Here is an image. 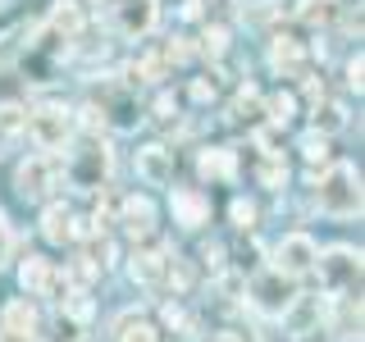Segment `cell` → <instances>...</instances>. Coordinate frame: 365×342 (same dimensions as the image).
I'll use <instances>...</instances> for the list:
<instances>
[{
	"label": "cell",
	"instance_id": "cell-1",
	"mask_svg": "<svg viewBox=\"0 0 365 342\" xmlns=\"http://www.w3.org/2000/svg\"><path fill=\"white\" fill-rule=\"evenodd\" d=\"M55 169L73 192H106L114 178V151L110 137H73L64 155H55Z\"/></svg>",
	"mask_w": 365,
	"mask_h": 342
},
{
	"label": "cell",
	"instance_id": "cell-2",
	"mask_svg": "<svg viewBox=\"0 0 365 342\" xmlns=\"http://www.w3.org/2000/svg\"><path fill=\"white\" fill-rule=\"evenodd\" d=\"M311 182V205L324 219H361V169L351 160H334Z\"/></svg>",
	"mask_w": 365,
	"mask_h": 342
},
{
	"label": "cell",
	"instance_id": "cell-3",
	"mask_svg": "<svg viewBox=\"0 0 365 342\" xmlns=\"http://www.w3.org/2000/svg\"><path fill=\"white\" fill-rule=\"evenodd\" d=\"M23 137L37 146V155H64V146L73 142V105L55 96L28 100V119H23Z\"/></svg>",
	"mask_w": 365,
	"mask_h": 342
},
{
	"label": "cell",
	"instance_id": "cell-4",
	"mask_svg": "<svg viewBox=\"0 0 365 342\" xmlns=\"http://www.w3.org/2000/svg\"><path fill=\"white\" fill-rule=\"evenodd\" d=\"M311 279L319 283V292L329 301H361V247L351 242H334V247H319Z\"/></svg>",
	"mask_w": 365,
	"mask_h": 342
},
{
	"label": "cell",
	"instance_id": "cell-5",
	"mask_svg": "<svg viewBox=\"0 0 365 342\" xmlns=\"http://www.w3.org/2000/svg\"><path fill=\"white\" fill-rule=\"evenodd\" d=\"M297 292H302V283H292V279H283L279 269H256V274H247V283H242V301H247V311H256L260 319H274L279 324L283 311L297 301Z\"/></svg>",
	"mask_w": 365,
	"mask_h": 342
},
{
	"label": "cell",
	"instance_id": "cell-6",
	"mask_svg": "<svg viewBox=\"0 0 365 342\" xmlns=\"http://www.w3.org/2000/svg\"><path fill=\"white\" fill-rule=\"evenodd\" d=\"M315 256H319V242L306 233V228H292V233H283L279 242L269 247V269H279L283 279L302 283V279H311Z\"/></svg>",
	"mask_w": 365,
	"mask_h": 342
},
{
	"label": "cell",
	"instance_id": "cell-7",
	"mask_svg": "<svg viewBox=\"0 0 365 342\" xmlns=\"http://www.w3.org/2000/svg\"><path fill=\"white\" fill-rule=\"evenodd\" d=\"M60 187V169H55V155H23L14 165V197L28 205H46L51 192Z\"/></svg>",
	"mask_w": 365,
	"mask_h": 342
},
{
	"label": "cell",
	"instance_id": "cell-8",
	"mask_svg": "<svg viewBox=\"0 0 365 342\" xmlns=\"http://www.w3.org/2000/svg\"><path fill=\"white\" fill-rule=\"evenodd\" d=\"M114 228H119L128 242L142 247L146 237H155L160 228V205L151 192H128V197H119V205H114Z\"/></svg>",
	"mask_w": 365,
	"mask_h": 342
},
{
	"label": "cell",
	"instance_id": "cell-9",
	"mask_svg": "<svg viewBox=\"0 0 365 342\" xmlns=\"http://www.w3.org/2000/svg\"><path fill=\"white\" fill-rule=\"evenodd\" d=\"M110 28L119 41H146L160 28V0H114Z\"/></svg>",
	"mask_w": 365,
	"mask_h": 342
},
{
	"label": "cell",
	"instance_id": "cell-10",
	"mask_svg": "<svg viewBox=\"0 0 365 342\" xmlns=\"http://www.w3.org/2000/svg\"><path fill=\"white\" fill-rule=\"evenodd\" d=\"M265 64L274 68V78L302 83V78L311 73V51H306V41L292 37V32H269V41H265Z\"/></svg>",
	"mask_w": 365,
	"mask_h": 342
},
{
	"label": "cell",
	"instance_id": "cell-11",
	"mask_svg": "<svg viewBox=\"0 0 365 342\" xmlns=\"http://www.w3.org/2000/svg\"><path fill=\"white\" fill-rule=\"evenodd\" d=\"M64 288V279H60V265L55 260H46V256H23L19 260V296H28V301H55Z\"/></svg>",
	"mask_w": 365,
	"mask_h": 342
},
{
	"label": "cell",
	"instance_id": "cell-12",
	"mask_svg": "<svg viewBox=\"0 0 365 342\" xmlns=\"http://www.w3.org/2000/svg\"><path fill=\"white\" fill-rule=\"evenodd\" d=\"M133 169H137V182H142V187L169 192V187H174V169H178L174 146H165V142L137 146V151H133Z\"/></svg>",
	"mask_w": 365,
	"mask_h": 342
},
{
	"label": "cell",
	"instance_id": "cell-13",
	"mask_svg": "<svg viewBox=\"0 0 365 342\" xmlns=\"http://www.w3.org/2000/svg\"><path fill=\"white\" fill-rule=\"evenodd\" d=\"M279 324H283V338L306 342L311 333L324 328V296H319V292H297V301L283 311Z\"/></svg>",
	"mask_w": 365,
	"mask_h": 342
},
{
	"label": "cell",
	"instance_id": "cell-14",
	"mask_svg": "<svg viewBox=\"0 0 365 342\" xmlns=\"http://www.w3.org/2000/svg\"><path fill=\"white\" fill-rule=\"evenodd\" d=\"M169 214H174V224L182 233H201L205 224H210V192L201 187H169Z\"/></svg>",
	"mask_w": 365,
	"mask_h": 342
},
{
	"label": "cell",
	"instance_id": "cell-15",
	"mask_svg": "<svg viewBox=\"0 0 365 342\" xmlns=\"http://www.w3.org/2000/svg\"><path fill=\"white\" fill-rule=\"evenodd\" d=\"M106 342H165V328L155 324L146 311H137V306H128V311H119L110 319V333Z\"/></svg>",
	"mask_w": 365,
	"mask_h": 342
},
{
	"label": "cell",
	"instance_id": "cell-16",
	"mask_svg": "<svg viewBox=\"0 0 365 342\" xmlns=\"http://www.w3.org/2000/svg\"><path fill=\"white\" fill-rule=\"evenodd\" d=\"M228 123H233V128H247V137H256L265 128V91L256 83L237 87V96L228 100Z\"/></svg>",
	"mask_w": 365,
	"mask_h": 342
},
{
	"label": "cell",
	"instance_id": "cell-17",
	"mask_svg": "<svg viewBox=\"0 0 365 342\" xmlns=\"http://www.w3.org/2000/svg\"><path fill=\"white\" fill-rule=\"evenodd\" d=\"M123 269H128V279L137 283V288H160L165 283V269H169V256L165 251H151V247H133L128 260H123Z\"/></svg>",
	"mask_w": 365,
	"mask_h": 342
},
{
	"label": "cell",
	"instance_id": "cell-18",
	"mask_svg": "<svg viewBox=\"0 0 365 342\" xmlns=\"http://www.w3.org/2000/svg\"><path fill=\"white\" fill-rule=\"evenodd\" d=\"M41 23H46V28H55L64 41L78 46V41H83V32H87V23H91V9L83 5V0H55L51 14H46Z\"/></svg>",
	"mask_w": 365,
	"mask_h": 342
},
{
	"label": "cell",
	"instance_id": "cell-19",
	"mask_svg": "<svg viewBox=\"0 0 365 342\" xmlns=\"http://www.w3.org/2000/svg\"><path fill=\"white\" fill-rule=\"evenodd\" d=\"M306 114H311V133L329 137V142L351 128V110H347V100H338V96H319Z\"/></svg>",
	"mask_w": 365,
	"mask_h": 342
},
{
	"label": "cell",
	"instance_id": "cell-20",
	"mask_svg": "<svg viewBox=\"0 0 365 342\" xmlns=\"http://www.w3.org/2000/svg\"><path fill=\"white\" fill-rule=\"evenodd\" d=\"M41 237L51 247H73V210L60 197H51L41 205Z\"/></svg>",
	"mask_w": 365,
	"mask_h": 342
},
{
	"label": "cell",
	"instance_id": "cell-21",
	"mask_svg": "<svg viewBox=\"0 0 365 342\" xmlns=\"http://www.w3.org/2000/svg\"><path fill=\"white\" fill-rule=\"evenodd\" d=\"M41 342H91V324H78V319H68L64 311H46L41 315Z\"/></svg>",
	"mask_w": 365,
	"mask_h": 342
},
{
	"label": "cell",
	"instance_id": "cell-22",
	"mask_svg": "<svg viewBox=\"0 0 365 342\" xmlns=\"http://www.w3.org/2000/svg\"><path fill=\"white\" fill-rule=\"evenodd\" d=\"M41 306L28 301V296H9L0 306V328H19V333H41Z\"/></svg>",
	"mask_w": 365,
	"mask_h": 342
},
{
	"label": "cell",
	"instance_id": "cell-23",
	"mask_svg": "<svg viewBox=\"0 0 365 342\" xmlns=\"http://www.w3.org/2000/svg\"><path fill=\"white\" fill-rule=\"evenodd\" d=\"M197 174H201L205 182H237L233 151H228V146H201V155H197Z\"/></svg>",
	"mask_w": 365,
	"mask_h": 342
},
{
	"label": "cell",
	"instance_id": "cell-24",
	"mask_svg": "<svg viewBox=\"0 0 365 342\" xmlns=\"http://www.w3.org/2000/svg\"><path fill=\"white\" fill-rule=\"evenodd\" d=\"M302 114V100H297L292 87H279V91H265V128H288V123Z\"/></svg>",
	"mask_w": 365,
	"mask_h": 342
},
{
	"label": "cell",
	"instance_id": "cell-25",
	"mask_svg": "<svg viewBox=\"0 0 365 342\" xmlns=\"http://www.w3.org/2000/svg\"><path fill=\"white\" fill-rule=\"evenodd\" d=\"M297 155L306 160V178H315L319 169H329V165H334V142L306 128L302 137H297Z\"/></svg>",
	"mask_w": 365,
	"mask_h": 342
},
{
	"label": "cell",
	"instance_id": "cell-26",
	"mask_svg": "<svg viewBox=\"0 0 365 342\" xmlns=\"http://www.w3.org/2000/svg\"><path fill=\"white\" fill-rule=\"evenodd\" d=\"M279 19H283L279 0H247V5H237V23H247V28H256V32H269Z\"/></svg>",
	"mask_w": 365,
	"mask_h": 342
},
{
	"label": "cell",
	"instance_id": "cell-27",
	"mask_svg": "<svg viewBox=\"0 0 365 342\" xmlns=\"http://www.w3.org/2000/svg\"><path fill=\"white\" fill-rule=\"evenodd\" d=\"M228 46H233V28H224V23H205V32H201V46H197V55H205L210 64H220L224 55H228Z\"/></svg>",
	"mask_w": 365,
	"mask_h": 342
},
{
	"label": "cell",
	"instance_id": "cell-28",
	"mask_svg": "<svg viewBox=\"0 0 365 342\" xmlns=\"http://www.w3.org/2000/svg\"><path fill=\"white\" fill-rule=\"evenodd\" d=\"M23 119H28V105H0V155L14 151V142L23 137Z\"/></svg>",
	"mask_w": 365,
	"mask_h": 342
},
{
	"label": "cell",
	"instance_id": "cell-29",
	"mask_svg": "<svg viewBox=\"0 0 365 342\" xmlns=\"http://www.w3.org/2000/svg\"><path fill=\"white\" fill-rule=\"evenodd\" d=\"M256 182L265 192H288V160H283V155H260Z\"/></svg>",
	"mask_w": 365,
	"mask_h": 342
},
{
	"label": "cell",
	"instance_id": "cell-30",
	"mask_svg": "<svg viewBox=\"0 0 365 342\" xmlns=\"http://www.w3.org/2000/svg\"><path fill=\"white\" fill-rule=\"evenodd\" d=\"M228 224H233L242 237H251L260 228V205L251 197H233V201H228Z\"/></svg>",
	"mask_w": 365,
	"mask_h": 342
},
{
	"label": "cell",
	"instance_id": "cell-31",
	"mask_svg": "<svg viewBox=\"0 0 365 342\" xmlns=\"http://www.w3.org/2000/svg\"><path fill=\"white\" fill-rule=\"evenodd\" d=\"M292 19L302 23V28H324V23L334 19V9H329L324 0H292Z\"/></svg>",
	"mask_w": 365,
	"mask_h": 342
},
{
	"label": "cell",
	"instance_id": "cell-32",
	"mask_svg": "<svg viewBox=\"0 0 365 342\" xmlns=\"http://www.w3.org/2000/svg\"><path fill=\"white\" fill-rule=\"evenodd\" d=\"M197 260H201L210 274H224V269H228V247L215 242V237H205V242L197 247Z\"/></svg>",
	"mask_w": 365,
	"mask_h": 342
},
{
	"label": "cell",
	"instance_id": "cell-33",
	"mask_svg": "<svg viewBox=\"0 0 365 342\" xmlns=\"http://www.w3.org/2000/svg\"><path fill=\"white\" fill-rule=\"evenodd\" d=\"M14 251H19V233H14V224H9V214L0 210V274L14 265Z\"/></svg>",
	"mask_w": 365,
	"mask_h": 342
},
{
	"label": "cell",
	"instance_id": "cell-34",
	"mask_svg": "<svg viewBox=\"0 0 365 342\" xmlns=\"http://www.w3.org/2000/svg\"><path fill=\"white\" fill-rule=\"evenodd\" d=\"M361 73H365V60H361V46H356V51H351L347 55V68H342V83H347V91H356V96H361Z\"/></svg>",
	"mask_w": 365,
	"mask_h": 342
},
{
	"label": "cell",
	"instance_id": "cell-35",
	"mask_svg": "<svg viewBox=\"0 0 365 342\" xmlns=\"http://www.w3.org/2000/svg\"><path fill=\"white\" fill-rule=\"evenodd\" d=\"M19 28H23V23H19V14H14V9H0V41H9Z\"/></svg>",
	"mask_w": 365,
	"mask_h": 342
},
{
	"label": "cell",
	"instance_id": "cell-36",
	"mask_svg": "<svg viewBox=\"0 0 365 342\" xmlns=\"http://www.w3.org/2000/svg\"><path fill=\"white\" fill-rule=\"evenodd\" d=\"M187 96H192V100H215V83H205V78H197V83L187 87Z\"/></svg>",
	"mask_w": 365,
	"mask_h": 342
},
{
	"label": "cell",
	"instance_id": "cell-37",
	"mask_svg": "<svg viewBox=\"0 0 365 342\" xmlns=\"http://www.w3.org/2000/svg\"><path fill=\"white\" fill-rule=\"evenodd\" d=\"M0 342H41L37 333H19V328H0Z\"/></svg>",
	"mask_w": 365,
	"mask_h": 342
},
{
	"label": "cell",
	"instance_id": "cell-38",
	"mask_svg": "<svg viewBox=\"0 0 365 342\" xmlns=\"http://www.w3.org/2000/svg\"><path fill=\"white\" fill-rule=\"evenodd\" d=\"M210 342H247V338H242V333H237V328H224V333H215Z\"/></svg>",
	"mask_w": 365,
	"mask_h": 342
}]
</instances>
